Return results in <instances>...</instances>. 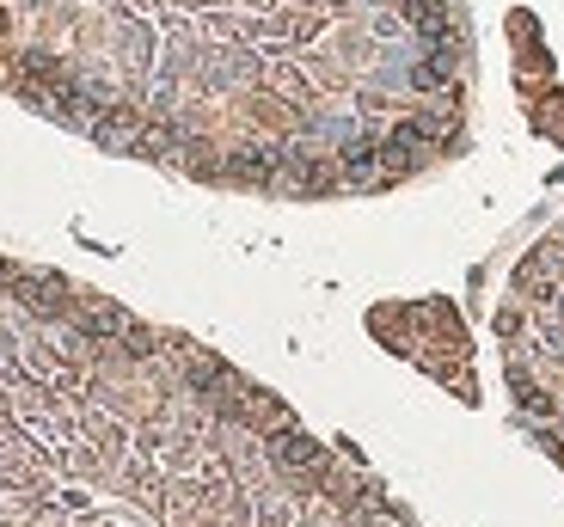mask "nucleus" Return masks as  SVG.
Instances as JSON below:
<instances>
[{
    "instance_id": "obj_1",
    "label": "nucleus",
    "mask_w": 564,
    "mask_h": 527,
    "mask_svg": "<svg viewBox=\"0 0 564 527\" xmlns=\"http://www.w3.org/2000/svg\"><path fill=\"white\" fill-rule=\"evenodd\" d=\"M466 0H0V92L172 178L381 197L473 148Z\"/></svg>"
},
{
    "instance_id": "obj_2",
    "label": "nucleus",
    "mask_w": 564,
    "mask_h": 527,
    "mask_svg": "<svg viewBox=\"0 0 564 527\" xmlns=\"http://www.w3.org/2000/svg\"><path fill=\"white\" fill-rule=\"evenodd\" d=\"M0 527H423L191 331L0 252Z\"/></svg>"
}]
</instances>
